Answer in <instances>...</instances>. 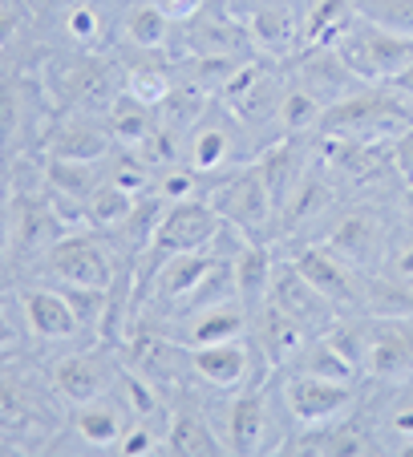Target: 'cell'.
Listing matches in <instances>:
<instances>
[{
  "instance_id": "obj_1",
  "label": "cell",
  "mask_w": 413,
  "mask_h": 457,
  "mask_svg": "<svg viewBox=\"0 0 413 457\" xmlns=\"http://www.w3.org/2000/svg\"><path fill=\"white\" fill-rule=\"evenodd\" d=\"M41 78L49 86L53 105L69 113H97L105 118L110 105L126 94V65L114 53H61L41 61Z\"/></svg>"
},
{
  "instance_id": "obj_2",
  "label": "cell",
  "mask_w": 413,
  "mask_h": 457,
  "mask_svg": "<svg viewBox=\"0 0 413 457\" xmlns=\"http://www.w3.org/2000/svg\"><path fill=\"white\" fill-rule=\"evenodd\" d=\"M413 126V102L393 86H361L349 97L324 105L320 113V134L324 138H353L373 146H393Z\"/></svg>"
},
{
  "instance_id": "obj_3",
  "label": "cell",
  "mask_w": 413,
  "mask_h": 457,
  "mask_svg": "<svg viewBox=\"0 0 413 457\" xmlns=\"http://www.w3.org/2000/svg\"><path fill=\"white\" fill-rule=\"evenodd\" d=\"M122 271H126V263L118 259V251L110 247V239L102 231L73 227V231H65L45 251V259L37 263V271L29 279H45V284H57V287H73V292L110 295L114 284L122 279Z\"/></svg>"
},
{
  "instance_id": "obj_4",
  "label": "cell",
  "mask_w": 413,
  "mask_h": 457,
  "mask_svg": "<svg viewBox=\"0 0 413 457\" xmlns=\"http://www.w3.org/2000/svg\"><path fill=\"white\" fill-rule=\"evenodd\" d=\"M57 105L37 70H0V154L29 158L41 150Z\"/></svg>"
},
{
  "instance_id": "obj_5",
  "label": "cell",
  "mask_w": 413,
  "mask_h": 457,
  "mask_svg": "<svg viewBox=\"0 0 413 457\" xmlns=\"http://www.w3.org/2000/svg\"><path fill=\"white\" fill-rule=\"evenodd\" d=\"M259 154V146L251 142V129L240 121V113L227 102H211L203 110V118L187 129L182 138V162L203 179H219V174L235 170V166L251 162Z\"/></svg>"
},
{
  "instance_id": "obj_6",
  "label": "cell",
  "mask_w": 413,
  "mask_h": 457,
  "mask_svg": "<svg viewBox=\"0 0 413 457\" xmlns=\"http://www.w3.org/2000/svg\"><path fill=\"white\" fill-rule=\"evenodd\" d=\"M41 369L53 388V397L65 409H78V405H86V401H97V397H105V393H114V385H118V377H122V356H118V348L105 345V340H89V345L53 353Z\"/></svg>"
},
{
  "instance_id": "obj_7",
  "label": "cell",
  "mask_w": 413,
  "mask_h": 457,
  "mask_svg": "<svg viewBox=\"0 0 413 457\" xmlns=\"http://www.w3.org/2000/svg\"><path fill=\"white\" fill-rule=\"evenodd\" d=\"M130 425H134V413L114 385V393H105V397L65 409L57 429L45 437L41 453H118Z\"/></svg>"
},
{
  "instance_id": "obj_8",
  "label": "cell",
  "mask_w": 413,
  "mask_h": 457,
  "mask_svg": "<svg viewBox=\"0 0 413 457\" xmlns=\"http://www.w3.org/2000/svg\"><path fill=\"white\" fill-rule=\"evenodd\" d=\"M206 203L219 211V219L232 227H240L248 239H275V203H272V190L264 182V170L256 166V158L235 170L219 174L206 190Z\"/></svg>"
},
{
  "instance_id": "obj_9",
  "label": "cell",
  "mask_w": 413,
  "mask_h": 457,
  "mask_svg": "<svg viewBox=\"0 0 413 457\" xmlns=\"http://www.w3.org/2000/svg\"><path fill=\"white\" fill-rule=\"evenodd\" d=\"M328 49L341 53V61L365 86H397L413 65V37L389 33V29H377L361 17L353 21V29H349L341 41L328 45Z\"/></svg>"
},
{
  "instance_id": "obj_10",
  "label": "cell",
  "mask_w": 413,
  "mask_h": 457,
  "mask_svg": "<svg viewBox=\"0 0 413 457\" xmlns=\"http://www.w3.org/2000/svg\"><path fill=\"white\" fill-rule=\"evenodd\" d=\"M280 405L284 417H292L296 429H324V425L349 421L361 405V388L344 380L308 377V372L284 369L280 377Z\"/></svg>"
},
{
  "instance_id": "obj_11",
  "label": "cell",
  "mask_w": 413,
  "mask_h": 457,
  "mask_svg": "<svg viewBox=\"0 0 413 457\" xmlns=\"http://www.w3.org/2000/svg\"><path fill=\"white\" fill-rule=\"evenodd\" d=\"M219 227H223V219H219V211L206 203V195H198V199H187V203H166L163 219H158V231L155 239H150L147 255L134 263V279L150 276V271L163 263L166 255H182V251H203L215 243Z\"/></svg>"
},
{
  "instance_id": "obj_12",
  "label": "cell",
  "mask_w": 413,
  "mask_h": 457,
  "mask_svg": "<svg viewBox=\"0 0 413 457\" xmlns=\"http://www.w3.org/2000/svg\"><path fill=\"white\" fill-rule=\"evenodd\" d=\"M316 243H324L333 255H341L344 263L357 268L361 276H373V271H381V263H385L389 227L381 223V215L369 207H344L324 219V227L316 231Z\"/></svg>"
},
{
  "instance_id": "obj_13",
  "label": "cell",
  "mask_w": 413,
  "mask_h": 457,
  "mask_svg": "<svg viewBox=\"0 0 413 457\" xmlns=\"http://www.w3.org/2000/svg\"><path fill=\"white\" fill-rule=\"evenodd\" d=\"M361 377L377 385L413 380V316H365Z\"/></svg>"
},
{
  "instance_id": "obj_14",
  "label": "cell",
  "mask_w": 413,
  "mask_h": 457,
  "mask_svg": "<svg viewBox=\"0 0 413 457\" xmlns=\"http://www.w3.org/2000/svg\"><path fill=\"white\" fill-rule=\"evenodd\" d=\"M223 441L227 453H280L284 437L272 433V393L264 388V377L227 393Z\"/></svg>"
},
{
  "instance_id": "obj_15",
  "label": "cell",
  "mask_w": 413,
  "mask_h": 457,
  "mask_svg": "<svg viewBox=\"0 0 413 457\" xmlns=\"http://www.w3.org/2000/svg\"><path fill=\"white\" fill-rule=\"evenodd\" d=\"M163 453L174 457H215L227 453L223 433L211 425L206 405L190 393L187 385L174 388L166 397V433H163Z\"/></svg>"
},
{
  "instance_id": "obj_16",
  "label": "cell",
  "mask_w": 413,
  "mask_h": 457,
  "mask_svg": "<svg viewBox=\"0 0 413 457\" xmlns=\"http://www.w3.org/2000/svg\"><path fill=\"white\" fill-rule=\"evenodd\" d=\"M114 150H118V142H114L105 118H97V113H69V110H61L57 118H53V126H49V134H45V142H41V150H37V154H41V158H57V162L102 166Z\"/></svg>"
},
{
  "instance_id": "obj_17",
  "label": "cell",
  "mask_w": 413,
  "mask_h": 457,
  "mask_svg": "<svg viewBox=\"0 0 413 457\" xmlns=\"http://www.w3.org/2000/svg\"><path fill=\"white\" fill-rule=\"evenodd\" d=\"M292 263L316 292H324L341 312H365V276L349 268L341 255L324 247V243L308 239L292 251Z\"/></svg>"
},
{
  "instance_id": "obj_18",
  "label": "cell",
  "mask_w": 413,
  "mask_h": 457,
  "mask_svg": "<svg viewBox=\"0 0 413 457\" xmlns=\"http://www.w3.org/2000/svg\"><path fill=\"white\" fill-rule=\"evenodd\" d=\"M190 372L215 393H235V388L251 385L256 377H272V369L256 364V345L248 337L190 348Z\"/></svg>"
},
{
  "instance_id": "obj_19",
  "label": "cell",
  "mask_w": 413,
  "mask_h": 457,
  "mask_svg": "<svg viewBox=\"0 0 413 457\" xmlns=\"http://www.w3.org/2000/svg\"><path fill=\"white\" fill-rule=\"evenodd\" d=\"M179 45L187 57H251L256 53L248 25H240L215 0H206L198 17L179 25Z\"/></svg>"
},
{
  "instance_id": "obj_20",
  "label": "cell",
  "mask_w": 413,
  "mask_h": 457,
  "mask_svg": "<svg viewBox=\"0 0 413 457\" xmlns=\"http://www.w3.org/2000/svg\"><path fill=\"white\" fill-rule=\"evenodd\" d=\"M267 300H272L275 308H284L288 316H292L296 324L308 332V337L333 328L336 320L344 316V312L336 308V303L328 300L324 292H316V287H312L308 279L296 271L292 259H280V268H275V279H272V292H267Z\"/></svg>"
},
{
  "instance_id": "obj_21",
  "label": "cell",
  "mask_w": 413,
  "mask_h": 457,
  "mask_svg": "<svg viewBox=\"0 0 413 457\" xmlns=\"http://www.w3.org/2000/svg\"><path fill=\"white\" fill-rule=\"evenodd\" d=\"M292 78L300 81L308 94H316L324 105L341 102V97H349L353 89L365 86V81L341 61V53L328 49V45H308V49L296 53L292 57Z\"/></svg>"
},
{
  "instance_id": "obj_22",
  "label": "cell",
  "mask_w": 413,
  "mask_h": 457,
  "mask_svg": "<svg viewBox=\"0 0 413 457\" xmlns=\"http://www.w3.org/2000/svg\"><path fill=\"white\" fill-rule=\"evenodd\" d=\"M251 328V308L232 295V300H219L211 308H198L190 316L174 320V328H166L171 337H179L187 348H198V345H219V340H240L248 337Z\"/></svg>"
},
{
  "instance_id": "obj_23",
  "label": "cell",
  "mask_w": 413,
  "mask_h": 457,
  "mask_svg": "<svg viewBox=\"0 0 413 457\" xmlns=\"http://www.w3.org/2000/svg\"><path fill=\"white\" fill-rule=\"evenodd\" d=\"M248 340L259 348V356H264L267 369L280 372V369H288V364H292V356L304 348L308 332H304L284 308H275L272 300H264L256 312H251Z\"/></svg>"
},
{
  "instance_id": "obj_24",
  "label": "cell",
  "mask_w": 413,
  "mask_h": 457,
  "mask_svg": "<svg viewBox=\"0 0 413 457\" xmlns=\"http://www.w3.org/2000/svg\"><path fill=\"white\" fill-rule=\"evenodd\" d=\"M248 37H251V49L264 53V57L292 61L300 53V17H296V9L288 0H264L248 17Z\"/></svg>"
},
{
  "instance_id": "obj_25",
  "label": "cell",
  "mask_w": 413,
  "mask_h": 457,
  "mask_svg": "<svg viewBox=\"0 0 413 457\" xmlns=\"http://www.w3.org/2000/svg\"><path fill=\"white\" fill-rule=\"evenodd\" d=\"M53 17H57L61 49L102 53L105 45H110V37H118V21L102 9V0H73V4L57 9Z\"/></svg>"
},
{
  "instance_id": "obj_26",
  "label": "cell",
  "mask_w": 413,
  "mask_h": 457,
  "mask_svg": "<svg viewBox=\"0 0 413 457\" xmlns=\"http://www.w3.org/2000/svg\"><path fill=\"white\" fill-rule=\"evenodd\" d=\"M174 33H179V25H174V21L158 9L155 0H134V4H126V9H122V17H118V45L138 49V53H163V49H171Z\"/></svg>"
},
{
  "instance_id": "obj_27",
  "label": "cell",
  "mask_w": 413,
  "mask_h": 457,
  "mask_svg": "<svg viewBox=\"0 0 413 457\" xmlns=\"http://www.w3.org/2000/svg\"><path fill=\"white\" fill-rule=\"evenodd\" d=\"M275 268H280V255L272 251V243L264 239H251L240 255L232 259V271H235V295L248 303L251 312L267 300L272 292V279H275Z\"/></svg>"
},
{
  "instance_id": "obj_28",
  "label": "cell",
  "mask_w": 413,
  "mask_h": 457,
  "mask_svg": "<svg viewBox=\"0 0 413 457\" xmlns=\"http://www.w3.org/2000/svg\"><path fill=\"white\" fill-rule=\"evenodd\" d=\"M357 21V0H308L300 12V49L308 45H336Z\"/></svg>"
},
{
  "instance_id": "obj_29",
  "label": "cell",
  "mask_w": 413,
  "mask_h": 457,
  "mask_svg": "<svg viewBox=\"0 0 413 457\" xmlns=\"http://www.w3.org/2000/svg\"><path fill=\"white\" fill-rule=\"evenodd\" d=\"M288 369L308 372V377H324V380H344V385H357V380H361V364H357L353 356H344L324 332H316V337L304 340V348L292 356Z\"/></svg>"
},
{
  "instance_id": "obj_30",
  "label": "cell",
  "mask_w": 413,
  "mask_h": 457,
  "mask_svg": "<svg viewBox=\"0 0 413 457\" xmlns=\"http://www.w3.org/2000/svg\"><path fill=\"white\" fill-rule=\"evenodd\" d=\"M105 126H110L114 142H118L122 150H138L142 142L150 138V134H155L158 113L150 110V105H142L138 97L122 94L118 102L110 105V113H105Z\"/></svg>"
},
{
  "instance_id": "obj_31",
  "label": "cell",
  "mask_w": 413,
  "mask_h": 457,
  "mask_svg": "<svg viewBox=\"0 0 413 457\" xmlns=\"http://www.w3.org/2000/svg\"><path fill=\"white\" fill-rule=\"evenodd\" d=\"M134 195L130 190H122V187H114L110 179H102L94 187V195L86 199V227H94V231H114V227L122 223V219L134 211Z\"/></svg>"
},
{
  "instance_id": "obj_32",
  "label": "cell",
  "mask_w": 413,
  "mask_h": 457,
  "mask_svg": "<svg viewBox=\"0 0 413 457\" xmlns=\"http://www.w3.org/2000/svg\"><path fill=\"white\" fill-rule=\"evenodd\" d=\"M320 113H324V102L308 94L296 78L288 81L284 97H280V134H308L320 126Z\"/></svg>"
},
{
  "instance_id": "obj_33",
  "label": "cell",
  "mask_w": 413,
  "mask_h": 457,
  "mask_svg": "<svg viewBox=\"0 0 413 457\" xmlns=\"http://www.w3.org/2000/svg\"><path fill=\"white\" fill-rule=\"evenodd\" d=\"M373 437H377V445L385 449V453H397V449L409 445L413 441V393L401 388V393L381 409V421H377V429H373Z\"/></svg>"
},
{
  "instance_id": "obj_34",
  "label": "cell",
  "mask_w": 413,
  "mask_h": 457,
  "mask_svg": "<svg viewBox=\"0 0 413 457\" xmlns=\"http://www.w3.org/2000/svg\"><path fill=\"white\" fill-rule=\"evenodd\" d=\"M174 86H179V73H171L166 65H155V61H142L134 70L126 65V94L138 97L142 105H150V110H158Z\"/></svg>"
},
{
  "instance_id": "obj_35",
  "label": "cell",
  "mask_w": 413,
  "mask_h": 457,
  "mask_svg": "<svg viewBox=\"0 0 413 457\" xmlns=\"http://www.w3.org/2000/svg\"><path fill=\"white\" fill-rule=\"evenodd\" d=\"M25 348H33V345H29V332H25L17 287L0 284V361H13V356H21Z\"/></svg>"
},
{
  "instance_id": "obj_36",
  "label": "cell",
  "mask_w": 413,
  "mask_h": 457,
  "mask_svg": "<svg viewBox=\"0 0 413 457\" xmlns=\"http://www.w3.org/2000/svg\"><path fill=\"white\" fill-rule=\"evenodd\" d=\"M37 29L33 0H0V53H17Z\"/></svg>"
},
{
  "instance_id": "obj_37",
  "label": "cell",
  "mask_w": 413,
  "mask_h": 457,
  "mask_svg": "<svg viewBox=\"0 0 413 457\" xmlns=\"http://www.w3.org/2000/svg\"><path fill=\"white\" fill-rule=\"evenodd\" d=\"M357 17L389 33L413 37V0H357Z\"/></svg>"
},
{
  "instance_id": "obj_38",
  "label": "cell",
  "mask_w": 413,
  "mask_h": 457,
  "mask_svg": "<svg viewBox=\"0 0 413 457\" xmlns=\"http://www.w3.org/2000/svg\"><path fill=\"white\" fill-rule=\"evenodd\" d=\"M155 195H158L163 203L198 199V195H203V174H195L187 162L163 166V170H158V182H155Z\"/></svg>"
},
{
  "instance_id": "obj_39",
  "label": "cell",
  "mask_w": 413,
  "mask_h": 457,
  "mask_svg": "<svg viewBox=\"0 0 413 457\" xmlns=\"http://www.w3.org/2000/svg\"><path fill=\"white\" fill-rule=\"evenodd\" d=\"M381 271H385L389 279H401V284H413V235H405L401 243H389Z\"/></svg>"
},
{
  "instance_id": "obj_40",
  "label": "cell",
  "mask_w": 413,
  "mask_h": 457,
  "mask_svg": "<svg viewBox=\"0 0 413 457\" xmlns=\"http://www.w3.org/2000/svg\"><path fill=\"white\" fill-rule=\"evenodd\" d=\"M389 162H393V170L401 174L405 182H413V126L405 129L401 138H393V146H389Z\"/></svg>"
},
{
  "instance_id": "obj_41",
  "label": "cell",
  "mask_w": 413,
  "mask_h": 457,
  "mask_svg": "<svg viewBox=\"0 0 413 457\" xmlns=\"http://www.w3.org/2000/svg\"><path fill=\"white\" fill-rule=\"evenodd\" d=\"M155 4L174 21V25H187L190 17H198V12H203L206 0H155Z\"/></svg>"
},
{
  "instance_id": "obj_42",
  "label": "cell",
  "mask_w": 413,
  "mask_h": 457,
  "mask_svg": "<svg viewBox=\"0 0 413 457\" xmlns=\"http://www.w3.org/2000/svg\"><path fill=\"white\" fill-rule=\"evenodd\" d=\"M0 453H29L21 441H13V437H0Z\"/></svg>"
},
{
  "instance_id": "obj_43",
  "label": "cell",
  "mask_w": 413,
  "mask_h": 457,
  "mask_svg": "<svg viewBox=\"0 0 413 457\" xmlns=\"http://www.w3.org/2000/svg\"><path fill=\"white\" fill-rule=\"evenodd\" d=\"M405 207L413 211V182H405Z\"/></svg>"
},
{
  "instance_id": "obj_44",
  "label": "cell",
  "mask_w": 413,
  "mask_h": 457,
  "mask_svg": "<svg viewBox=\"0 0 413 457\" xmlns=\"http://www.w3.org/2000/svg\"><path fill=\"white\" fill-rule=\"evenodd\" d=\"M397 453H401V457H413V441H409V445H405V449H397Z\"/></svg>"
}]
</instances>
